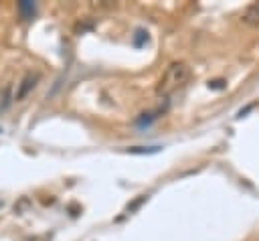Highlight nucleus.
<instances>
[{
  "label": "nucleus",
  "instance_id": "obj_6",
  "mask_svg": "<svg viewBox=\"0 0 259 241\" xmlns=\"http://www.w3.org/2000/svg\"><path fill=\"white\" fill-rule=\"evenodd\" d=\"M144 41H148V32L146 30H136V36H134V45L140 47Z\"/></svg>",
  "mask_w": 259,
  "mask_h": 241
},
{
  "label": "nucleus",
  "instance_id": "obj_1",
  "mask_svg": "<svg viewBox=\"0 0 259 241\" xmlns=\"http://www.w3.org/2000/svg\"><path fill=\"white\" fill-rule=\"evenodd\" d=\"M190 75H192V71H190V67H188L184 61H174V63H170L168 69L164 71V75L160 77L158 85H156V93H158L160 97L172 95L174 91L182 89V87L190 81Z\"/></svg>",
  "mask_w": 259,
  "mask_h": 241
},
{
  "label": "nucleus",
  "instance_id": "obj_7",
  "mask_svg": "<svg viewBox=\"0 0 259 241\" xmlns=\"http://www.w3.org/2000/svg\"><path fill=\"white\" fill-rule=\"evenodd\" d=\"M225 85H227V83H225L223 79H214V81H208V87H210V89H223Z\"/></svg>",
  "mask_w": 259,
  "mask_h": 241
},
{
  "label": "nucleus",
  "instance_id": "obj_2",
  "mask_svg": "<svg viewBox=\"0 0 259 241\" xmlns=\"http://www.w3.org/2000/svg\"><path fill=\"white\" fill-rule=\"evenodd\" d=\"M36 81H38V73H26L24 77H22V81L18 83V87H16V93H14V99L16 101H20V99H24L32 89H34V85H36Z\"/></svg>",
  "mask_w": 259,
  "mask_h": 241
},
{
  "label": "nucleus",
  "instance_id": "obj_3",
  "mask_svg": "<svg viewBox=\"0 0 259 241\" xmlns=\"http://www.w3.org/2000/svg\"><path fill=\"white\" fill-rule=\"evenodd\" d=\"M241 20L249 26H259V2H251L241 12Z\"/></svg>",
  "mask_w": 259,
  "mask_h": 241
},
{
  "label": "nucleus",
  "instance_id": "obj_4",
  "mask_svg": "<svg viewBox=\"0 0 259 241\" xmlns=\"http://www.w3.org/2000/svg\"><path fill=\"white\" fill-rule=\"evenodd\" d=\"M16 10H18L20 18L28 20V18H32V16H34V12H36V6H34V2L22 0V2H18V4H16Z\"/></svg>",
  "mask_w": 259,
  "mask_h": 241
},
{
  "label": "nucleus",
  "instance_id": "obj_5",
  "mask_svg": "<svg viewBox=\"0 0 259 241\" xmlns=\"http://www.w3.org/2000/svg\"><path fill=\"white\" fill-rule=\"evenodd\" d=\"M160 150V146H150V148H130L127 152H132V154H152V152H158Z\"/></svg>",
  "mask_w": 259,
  "mask_h": 241
}]
</instances>
